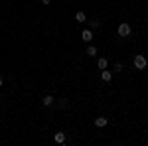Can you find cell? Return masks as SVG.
I'll use <instances>...</instances> for the list:
<instances>
[{"label": "cell", "instance_id": "30bf717a", "mask_svg": "<svg viewBox=\"0 0 148 146\" xmlns=\"http://www.w3.org/2000/svg\"><path fill=\"white\" fill-rule=\"evenodd\" d=\"M97 67L99 69H107V59H105V57H101V59L97 61Z\"/></svg>", "mask_w": 148, "mask_h": 146}, {"label": "cell", "instance_id": "8fae6325", "mask_svg": "<svg viewBox=\"0 0 148 146\" xmlns=\"http://www.w3.org/2000/svg\"><path fill=\"white\" fill-rule=\"evenodd\" d=\"M89 26H91L89 30H97V28L101 26V22H99V20H93V22H89Z\"/></svg>", "mask_w": 148, "mask_h": 146}, {"label": "cell", "instance_id": "5bb4252c", "mask_svg": "<svg viewBox=\"0 0 148 146\" xmlns=\"http://www.w3.org/2000/svg\"><path fill=\"white\" fill-rule=\"evenodd\" d=\"M42 2H44V4H49V2H51V0H42Z\"/></svg>", "mask_w": 148, "mask_h": 146}, {"label": "cell", "instance_id": "7c38bea8", "mask_svg": "<svg viewBox=\"0 0 148 146\" xmlns=\"http://www.w3.org/2000/svg\"><path fill=\"white\" fill-rule=\"evenodd\" d=\"M57 107H59V109H65V107H67V101H65V99H61V101L57 103Z\"/></svg>", "mask_w": 148, "mask_h": 146}, {"label": "cell", "instance_id": "52a82bcc", "mask_svg": "<svg viewBox=\"0 0 148 146\" xmlns=\"http://www.w3.org/2000/svg\"><path fill=\"white\" fill-rule=\"evenodd\" d=\"M42 103H44V107H51V105H53V97H51V95H46Z\"/></svg>", "mask_w": 148, "mask_h": 146}, {"label": "cell", "instance_id": "9a60e30c", "mask_svg": "<svg viewBox=\"0 0 148 146\" xmlns=\"http://www.w3.org/2000/svg\"><path fill=\"white\" fill-rule=\"evenodd\" d=\"M0 85H2V75H0Z\"/></svg>", "mask_w": 148, "mask_h": 146}, {"label": "cell", "instance_id": "6da1fadb", "mask_svg": "<svg viewBox=\"0 0 148 146\" xmlns=\"http://www.w3.org/2000/svg\"><path fill=\"white\" fill-rule=\"evenodd\" d=\"M130 32H132L130 24H126V22H121V24H119V36H121V38H128V36H130Z\"/></svg>", "mask_w": 148, "mask_h": 146}, {"label": "cell", "instance_id": "277c9868", "mask_svg": "<svg viewBox=\"0 0 148 146\" xmlns=\"http://www.w3.org/2000/svg\"><path fill=\"white\" fill-rule=\"evenodd\" d=\"M81 40H83V42H91V40H93V32H91V30H83Z\"/></svg>", "mask_w": 148, "mask_h": 146}, {"label": "cell", "instance_id": "7a4b0ae2", "mask_svg": "<svg viewBox=\"0 0 148 146\" xmlns=\"http://www.w3.org/2000/svg\"><path fill=\"white\" fill-rule=\"evenodd\" d=\"M146 65H148V61H146V57L142 56V53H138V56H134V67L136 69H146Z\"/></svg>", "mask_w": 148, "mask_h": 146}, {"label": "cell", "instance_id": "5b68a950", "mask_svg": "<svg viewBox=\"0 0 148 146\" xmlns=\"http://www.w3.org/2000/svg\"><path fill=\"white\" fill-rule=\"evenodd\" d=\"M107 123H109V121H107L105 117H97V119H95V126H99V128L107 126Z\"/></svg>", "mask_w": 148, "mask_h": 146}, {"label": "cell", "instance_id": "8992f818", "mask_svg": "<svg viewBox=\"0 0 148 146\" xmlns=\"http://www.w3.org/2000/svg\"><path fill=\"white\" fill-rule=\"evenodd\" d=\"M53 140H56L57 144H63V142H65V132H56Z\"/></svg>", "mask_w": 148, "mask_h": 146}, {"label": "cell", "instance_id": "9c48e42d", "mask_svg": "<svg viewBox=\"0 0 148 146\" xmlns=\"http://www.w3.org/2000/svg\"><path fill=\"white\" fill-rule=\"evenodd\" d=\"M87 56H91V57L97 56V47H95V45H89V47H87Z\"/></svg>", "mask_w": 148, "mask_h": 146}, {"label": "cell", "instance_id": "ba28073f", "mask_svg": "<svg viewBox=\"0 0 148 146\" xmlns=\"http://www.w3.org/2000/svg\"><path fill=\"white\" fill-rule=\"evenodd\" d=\"M75 20H77V22H85V20H87V16H85V12H77V14H75Z\"/></svg>", "mask_w": 148, "mask_h": 146}, {"label": "cell", "instance_id": "4fadbf2b", "mask_svg": "<svg viewBox=\"0 0 148 146\" xmlns=\"http://www.w3.org/2000/svg\"><path fill=\"white\" fill-rule=\"evenodd\" d=\"M114 71L121 73V71H123V63H114Z\"/></svg>", "mask_w": 148, "mask_h": 146}, {"label": "cell", "instance_id": "3957f363", "mask_svg": "<svg viewBox=\"0 0 148 146\" xmlns=\"http://www.w3.org/2000/svg\"><path fill=\"white\" fill-rule=\"evenodd\" d=\"M101 79L105 81V83H109V81L113 79V73H111L109 69H103V73H101Z\"/></svg>", "mask_w": 148, "mask_h": 146}]
</instances>
